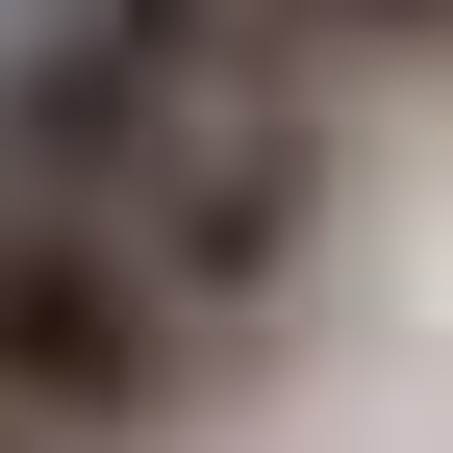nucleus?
<instances>
[{"label":"nucleus","mask_w":453,"mask_h":453,"mask_svg":"<svg viewBox=\"0 0 453 453\" xmlns=\"http://www.w3.org/2000/svg\"><path fill=\"white\" fill-rule=\"evenodd\" d=\"M0 177L151 252L202 327H277L327 252V76L277 0H0Z\"/></svg>","instance_id":"nucleus-1"},{"label":"nucleus","mask_w":453,"mask_h":453,"mask_svg":"<svg viewBox=\"0 0 453 453\" xmlns=\"http://www.w3.org/2000/svg\"><path fill=\"white\" fill-rule=\"evenodd\" d=\"M202 378H226V327L177 303V277L101 252L76 202L0 177V403H26L50 453H177V428H202Z\"/></svg>","instance_id":"nucleus-2"},{"label":"nucleus","mask_w":453,"mask_h":453,"mask_svg":"<svg viewBox=\"0 0 453 453\" xmlns=\"http://www.w3.org/2000/svg\"><path fill=\"white\" fill-rule=\"evenodd\" d=\"M277 50H303L327 101L353 76H453V0H277Z\"/></svg>","instance_id":"nucleus-3"},{"label":"nucleus","mask_w":453,"mask_h":453,"mask_svg":"<svg viewBox=\"0 0 453 453\" xmlns=\"http://www.w3.org/2000/svg\"><path fill=\"white\" fill-rule=\"evenodd\" d=\"M0 453H50V428H26V403H0Z\"/></svg>","instance_id":"nucleus-4"}]
</instances>
